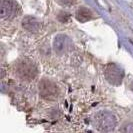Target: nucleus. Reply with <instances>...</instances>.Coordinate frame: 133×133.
Here are the masks:
<instances>
[{
    "mask_svg": "<svg viewBox=\"0 0 133 133\" xmlns=\"http://www.w3.org/2000/svg\"><path fill=\"white\" fill-rule=\"evenodd\" d=\"M123 70L118 65L110 63L106 66L105 69V77L109 83L112 85H119L123 79Z\"/></svg>",
    "mask_w": 133,
    "mask_h": 133,
    "instance_id": "1",
    "label": "nucleus"
},
{
    "mask_svg": "<svg viewBox=\"0 0 133 133\" xmlns=\"http://www.w3.org/2000/svg\"><path fill=\"white\" fill-rule=\"evenodd\" d=\"M95 122L97 124V127L102 131L112 130L115 126V123H116L113 115L107 113V112H101L98 114L95 118Z\"/></svg>",
    "mask_w": 133,
    "mask_h": 133,
    "instance_id": "2",
    "label": "nucleus"
},
{
    "mask_svg": "<svg viewBox=\"0 0 133 133\" xmlns=\"http://www.w3.org/2000/svg\"><path fill=\"white\" fill-rule=\"evenodd\" d=\"M72 47V42L70 38L65 34H59L57 35L53 41V48L57 54H64L69 51Z\"/></svg>",
    "mask_w": 133,
    "mask_h": 133,
    "instance_id": "3",
    "label": "nucleus"
},
{
    "mask_svg": "<svg viewBox=\"0 0 133 133\" xmlns=\"http://www.w3.org/2000/svg\"><path fill=\"white\" fill-rule=\"evenodd\" d=\"M18 10H19L18 4L14 0H2L1 1L0 12H1L2 18L11 19L17 15Z\"/></svg>",
    "mask_w": 133,
    "mask_h": 133,
    "instance_id": "4",
    "label": "nucleus"
},
{
    "mask_svg": "<svg viewBox=\"0 0 133 133\" xmlns=\"http://www.w3.org/2000/svg\"><path fill=\"white\" fill-rule=\"evenodd\" d=\"M17 72L22 79H33L37 74V69L32 62L22 61L17 67Z\"/></svg>",
    "mask_w": 133,
    "mask_h": 133,
    "instance_id": "5",
    "label": "nucleus"
},
{
    "mask_svg": "<svg viewBox=\"0 0 133 133\" xmlns=\"http://www.w3.org/2000/svg\"><path fill=\"white\" fill-rule=\"evenodd\" d=\"M39 91L42 97L47 98V99H51L55 98L58 94V89L56 85L53 82L49 81V80H42L39 84Z\"/></svg>",
    "mask_w": 133,
    "mask_h": 133,
    "instance_id": "6",
    "label": "nucleus"
},
{
    "mask_svg": "<svg viewBox=\"0 0 133 133\" xmlns=\"http://www.w3.org/2000/svg\"><path fill=\"white\" fill-rule=\"evenodd\" d=\"M22 26L29 32H38L41 29V23L33 16H25L22 20Z\"/></svg>",
    "mask_w": 133,
    "mask_h": 133,
    "instance_id": "7",
    "label": "nucleus"
},
{
    "mask_svg": "<svg viewBox=\"0 0 133 133\" xmlns=\"http://www.w3.org/2000/svg\"><path fill=\"white\" fill-rule=\"evenodd\" d=\"M75 17H76V19L78 20L79 22L84 23V22H87V21H89L90 19H92L93 14L86 7H80L79 9L76 11Z\"/></svg>",
    "mask_w": 133,
    "mask_h": 133,
    "instance_id": "8",
    "label": "nucleus"
},
{
    "mask_svg": "<svg viewBox=\"0 0 133 133\" xmlns=\"http://www.w3.org/2000/svg\"><path fill=\"white\" fill-rule=\"evenodd\" d=\"M57 2L59 3L61 6L69 7V6H72L73 4H75L76 0H57Z\"/></svg>",
    "mask_w": 133,
    "mask_h": 133,
    "instance_id": "9",
    "label": "nucleus"
},
{
    "mask_svg": "<svg viewBox=\"0 0 133 133\" xmlns=\"http://www.w3.org/2000/svg\"><path fill=\"white\" fill-rule=\"evenodd\" d=\"M70 18V14L66 13V12H60V14L58 15V19L61 22H67Z\"/></svg>",
    "mask_w": 133,
    "mask_h": 133,
    "instance_id": "10",
    "label": "nucleus"
}]
</instances>
